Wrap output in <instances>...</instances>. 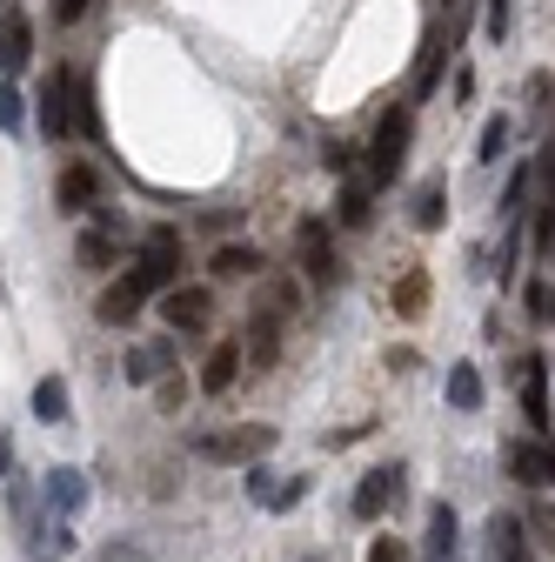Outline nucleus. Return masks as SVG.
Segmentation results:
<instances>
[{"mask_svg": "<svg viewBox=\"0 0 555 562\" xmlns=\"http://www.w3.org/2000/svg\"><path fill=\"white\" fill-rule=\"evenodd\" d=\"M408 134H415V114H408V108H388V114L375 121V140H369V188H388V181H395V168H401V155H408Z\"/></svg>", "mask_w": 555, "mask_h": 562, "instance_id": "nucleus-1", "label": "nucleus"}, {"mask_svg": "<svg viewBox=\"0 0 555 562\" xmlns=\"http://www.w3.org/2000/svg\"><path fill=\"white\" fill-rule=\"evenodd\" d=\"M34 101H41V134L67 140V134H75V67H54Z\"/></svg>", "mask_w": 555, "mask_h": 562, "instance_id": "nucleus-2", "label": "nucleus"}, {"mask_svg": "<svg viewBox=\"0 0 555 562\" xmlns=\"http://www.w3.org/2000/svg\"><path fill=\"white\" fill-rule=\"evenodd\" d=\"M27 60H34V21H27L21 0H0V75L14 81Z\"/></svg>", "mask_w": 555, "mask_h": 562, "instance_id": "nucleus-3", "label": "nucleus"}, {"mask_svg": "<svg viewBox=\"0 0 555 562\" xmlns=\"http://www.w3.org/2000/svg\"><path fill=\"white\" fill-rule=\"evenodd\" d=\"M395 496H401V469H369V475L355 482L349 516H355V522H382V516L395 509Z\"/></svg>", "mask_w": 555, "mask_h": 562, "instance_id": "nucleus-4", "label": "nucleus"}, {"mask_svg": "<svg viewBox=\"0 0 555 562\" xmlns=\"http://www.w3.org/2000/svg\"><path fill=\"white\" fill-rule=\"evenodd\" d=\"M161 315H168V328L194 335V328H207V315H215V289H201V281H188V289H168V295H161Z\"/></svg>", "mask_w": 555, "mask_h": 562, "instance_id": "nucleus-5", "label": "nucleus"}, {"mask_svg": "<svg viewBox=\"0 0 555 562\" xmlns=\"http://www.w3.org/2000/svg\"><path fill=\"white\" fill-rule=\"evenodd\" d=\"M295 241H302V274L315 281V289H328V281L341 274V268H335V241H328V222H315V215H308V222L295 228Z\"/></svg>", "mask_w": 555, "mask_h": 562, "instance_id": "nucleus-6", "label": "nucleus"}, {"mask_svg": "<svg viewBox=\"0 0 555 562\" xmlns=\"http://www.w3.org/2000/svg\"><path fill=\"white\" fill-rule=\"evenodd\" d=\"M207 462H254V456H268L274 449V429H235V436H201L194 442Z\"/></svg>", "mask_w": 555, "mask_h": 562, "instance_id": "nucleus-7", "label": "nucleus"}, {"mask_svg": "<svg viewBox=\"0 0 555 562\" xmlns=\"http://www.w3.org/2000/svg\"><path fill=\"white\" fill-rule=\"evenodd\" d=\"M502 462H509V475L516 482H529V488H542V482H555V442H509L502 449Z\"/></svg>", "mask_w": 555, "mask_h": 562, "instance_id": "nucleus-8", "label": "nucleus"}, {"mask_svg": "<svg viewBox=\"0 0 555 562\" xmlns=\"http://www.w3.org/2000/svg\"><path fill=\"white\" fill-rule=\"evenodd\" d=\"M94 194H101V175H94L88 161L60 168V181H54V201H60V215H94Z\"/></svg>", "mask_w": 555, "mask_h": 562, "instance_id": "nucleus-9", "label": "nucleus"}, {"mask_svg": "<svg viewBox=\"0 0 555 562\" xmlns=\"http://www.w3.org/2000/svg\"><path fill=\"white\" fill-rule=\"evenodd\" d=\"M241 348H248L254 369H268L274 356H282V308H261V302H254V308H248V341H241Z\"/></svg>", "mask_w": 555, "mask_h": 562, "instance_id": "nucleus-10", "label": "nucleus"}, {"mask_svg": "<svg viewBox=\"0 0 555 562\" xmlns=\"http://www.w3.org/2000/svg\"><path fill=\"white\" fill-rule=\"evenodd\" d=\"M141 302H148V289H141V281H134V274H121V281H107V289H101L94 315H101L107 328H127L134 315H141Z\"/></svg>", "mask_w": 555, "mask_h": 562, "instance_id": "nucleus-11", "label": "nucleus"}, {"mask_svg": "<svg viewBox=\"0 0 555 562\" xmlns=\"http://www.w3.org/2000/svg\"><path fill=\"white\" fill-rule=\"evenodd\" d=\"M522 408H529L535 442H548V362H542V356L522 362Z\"/></svg>", "mask_w": 555, "mask_h": 562, "instance_id": "nucleus-12", "label": "nucleus"}, {"mask_svg": "<svg viewBox=\"0 0 555 562\" xmlns=\"http://www.w3.org/2000/svg\"><path fill=\"white\" fill-rule=\"evenodd\" d=\"M88 496H94V482L81 475V469H47V503H54V516H81L88 509Z\"/></svg>", "mask_w": 555, "mask_h": 562, "instance_id": "nucleus-13", "label": "nucleus"}, {"mask_svg": "<svg viewBox=\"0 0 555 562\" xmlns=\"http://www.w3.org/2000/svg\"><path fill=\"white\" fill-rule=\"evenodd\" d=\"M455 549H462L455 509H449V503H429V536H422V555H429V562H455Z\"/></svg>", "mask_w": 555, "mask_h": 562, "instance_id": "nucleus-14", "label": "nucleus"}, {"mask_svg": "<svg viewBox=\"0 0 555 562\" xmlns=\"http://www.w3.org/2000/svg\"><path fill=\"white\" fill-rule=\"evenodd\" d=\"M489 549H496V562H535L522 516H489Z\"/></svg>", "mask_w": 555, "mask_h": 562, "instance_id": "nucleus-15", "label": "nucleus"}, {"mask_svg": "<svg viewBox=\"0 0 555 562\" xmlns=\"http://www.w3.org/2000/svg\"><path fill=\"white\" fill-rule=\"evenodd\" d=\"M241 369H248V348H241V341H222L215 356H207V369H201V389H207V395H228Z\"/></svg>", "mask_w": 555, "mask_h": 562, "instance_id": "nucleus-16", "label": "nucleus"}, {"mask_svg": "<svg viewBox=\"0 0 555 562\" xmlns=\"http://www.w3.org/2000/svg\"><path fill=\"white\" fill-rule=\"evenodd\" d=\"M207 274H215V281H235V274H261V248H248V241H222L215 255H207Z\"/></svg>", "mask_w": 555, "mask_h": 562, "instance_id": "nucleus-17", "label": "nucleus"}, {"mask_svg": "<svg viewBox=\"0 0 555 562\" xmlns=\"http://www.w3.org/2000/svg\"><path fill=\"white\" fill-rule=\"evenodd\" d=\"M369 215H375V188H369V181H341L335 222H341V228H369Z\"/></svg>", "mask_w": 555, "mask_h": 562, "instance_id": "nucleus-18", "label": "nucleus"}, {"mask_svg": "<svg viewBox=\"0 0 555 562\" xmlns=\"http://www.w3.org/2000/svg\"><path fill=\"white\" fill-rule=\"evenodd\" d=\"M542 207H535V248H555V148L542 155Z\"/></svg>", "mask_w": 555, "mask_h": 562, "instance_id": "nucleus-19", "label": "nucleus"}, {"mask_svg": "<svg viewBox=\"0 0 555 562\" xmlns=\"http://www.w3.org/2000/svg\"><path fill=\"white\" fill-rule=\"evenodd\" d=\"M442 222H449V188L442 181H422V188H415V228L435 235Z\"/></svg>", "mask_w": 555, "mask_h": 562, "instance_id": "nucleus-20", "label": "nucleus"}, {"mask_svg": "<svg viewBox=\"0 0 555 562\" xmlns=\"http://www.w3.org/2000/svg\"><path fill=\"white\" fill-rule=\"evenodd\" d=\"M422 308H429V268H408V274L395 281V315H401V322H415Z\"/></svg>", "mask_w": 555, "mask_h": 562, "instance_id": "nucleus-21", "label": "nucleus"}, {"mask_svg": "<svg viewBox=\"0 0 555 562\" xmlns=\"http://www.w3.org/2000/svg\"><path fill=\"white\" fill-rule=\"evenodd\" d=\"M449 408H462V415L482 408V369H475V362H455V369H449Z\"/></svg>", "mask_w": 555, "mask_h": 562, "instance_id": "nucleus-22", "label": "nucleus"}, {"mask_svg": "<svg viewBox=\"0 0 555 562\" xmlns=\"http://www.w3.org/2000/svg\"><path fill=\"white\" fill-rule=\"evenodd\" d=\"M502 155H509V114H489V121H482V140H475V161L496 168Z\"/></svg>", "mask_w": 555, "mask_h": 562, "instance_id": "nucleus-23", "label": "nucleus"}, {"mask_svg": "<svg viewBox=\"0 0 555 562\" xmlns=\"http://www.w3.org/2000/svg\"><path fill=\"white\" fill-rule=\"evenodd\" d=\"M114 261H121V241L107 228H88L81 235V268H114Z\"/></svg>", "mask_w": 555, "mask_h": 562, "instance_id": "nucleus-24", "label": "nucleus"}, {"mask_svg": "<svg viewBox=\"0 0 555 562\" xmlns=\"http://www.w3.org/2000/svg\"><path fill=\"white\" fill-rule=\"evenodd\" d=\"M34 415H41V422H67V382H60V375L34 382Z\"/></svg>", "mask_w": 555, "mask_h": 562, "instance_id": "nucleus-25", "label": "nucleus"}, {"mask_svg": "<svg viewBox=\"0 0 555 562\" xmlns=\"http://www.w3.org/2000/svg\"><path fill=\"white\" fill-rule=\"evenodd\" d=\"M248 496H254L261 509H274V503H282V475H274L268 462H254V469H248Z\"/></svg>", "mask_w": 555, "mask_h": 562, "instance_id": "nucleus-26", "label": "nucleus"}, {"mask_svg": "<svg viewBox=\"0 0 555 562\" xmlns=\"http://www.w3.org/2000/svg\"><path fill=\"white\" fill-rule=\"evenodd\" d=\"M509 27H516V0H489V8H482V34L502 47V41H509Z\"/></svg>", "mask_w": 555, "mask_h": 562, "instance_id": "nucleus-27", "label": "nucleus"}, {"mask_svg": "<svg viewBox=\"0 0 555 562\" xmlns=\"http://www.w3.org/2000/svg\"><path fill=\"white\" fill-rule=\"evenodd\" d=\"M21 121H27L21 88H14V81H0V134H21Z\"/></svg>", "mask_w": 555, "mask_h": 562, "instance_id": "nucleus-28", "label": "nucleus"}, {"mask_svg": "<svg viewBox=\"0 0 555 562\" xmlns=\"http://www.w3.org/2000/svg\"><path fill=\"white\" fill-rule=\"evenodd\" d=\"M127 382H155V369H161V348H127Z\"/></svg>", "mask_w": 555, "mask_h": 562, "instance_id": "nucleus-29", "label": "nucleus"}, {"mask_svg": "<svg viewBox=\"0 0 555 562\" xmlns=\"http://www.w3.org/2000/svg\"><path fill=\"white\" fill-rule=\"evenodd\" d=\"M529 315L535 322H555V281H529Z\"/></svg>", "mask_w": 555, "mask_h": 562, "instance_id": "nucleus-30", "label": "nucleus"}, {"mask_svg": "<svg viewBox=\"0 0 555 562\" xmlns=\"http://www.w3.org/2000/svg\"><path fill=\"white\" fill-rule=\"evenodd\" d=\"M529 181H535V168H516V175H509V194H502V215H522V201H529Z\"/></svg>", "mask_w": 555, "mask_h": 562, "instance_id": "nucleus-31", "label": "nucleus"}, {"mask_svg": "<svg viewBox=\"0 0 555 562\" xmlns=\"http://www.w3.org/2000/svg\"><path fill=\"white\" fill-rule=\"evenodd\" d=\"M435 75H442V47L429 41V47H422V67H415V94H429V88H435Z\"/></svg>", "mask_w": 555, "mask_h": 562, "instance_id": "nucleus-32", "label": "nucleus"}, {"mask_svg": "<svg viewBox=\"0 0 555 562\" xmlns=\"http://www.w3.org/2000/svg\"><path fill=\"white\" fill-rule=\"evenodd\" d=\"M516 255H522V228L502 241V261H496V281H502V289H509V281H516Z\"/></svg>", "mask_w": 555, "mask_h": 562, "instance_id": "nucleus-33", "label": "nucleus"}, {"mask_svg": "<svg viewBox=\"0 0 555 562\" xmlns=\"http://www.w3.org/2000/svg\"><path fill=\"white\" fill-rule=\"evenodd\" d=\"M369 562H408V549H401L395 536H375V542H369Z\"/></svg>", "mask_w": 555, "mask_h": 562, "instance_id": "nucleus-34", "label": "nucleus"}, {"mask_svg": "<svg viewBox=\"0 0 555 562\" xmlns=\"http://www.w3.org/2000/svg\"><path fill=\"white\" fill-rule=\"evenodd\" d=\"M88 8H94V0H54V21H60V27H75Z\"/></svg>", "mask_w": 555, "mask_h": 562, "instance_id": "nucleus-35", "label": "nucleus"}, {"mask_svg": "<svg viewBox=\"0 0 555 562\" xmlns=\"http://www.w3.org/2000/svg\"><path fill=\"white\" fill-rule=\"evenodd\" d=\"M155 402H161V408H181V402H188V382H161Z\"/></svg>", "mask_w": 555, "mask_h": 562, "instance_id": "nucleus-36", "label": "nucleus"}, {"mask_svg": "<svg viewBox=\"0 0 555 562\" xmlns=\"http://www.w3.org/2000/svg\"><path fill=\"white\" fill-rule=\"evenodd\" d=\"M101 562H141V549H127V542H107V555Z\"/></svg>", "mask_w": 555, "mask_h": 562, "instance_id": "nucleus-37", "label": "nucleus"}, {"mask_svg": "<svg viewBox=\"0 0 555 562\" xmlns=\"http://www.w3.org/2000/svg\"><path fill=\"white\" fill-rule=\"evenodd\" d=\"M0 475H14V442H8V429H0Z\"/></svg>", "mask_w": 555, "mask_h": 562, "instance_id": "nucleus-38", "label": "nucleus"}, {"mask_svg": "<svg viewBox=\"0 0 555 562\" xmlns=\"http://www.w3.org/2000/svg\"><path fill=\"white\" fill-rule=\"evenodd\" d=\"M535 522H542V536H548V542H555V509H542V516H535Z\"/></svg>", "mask_w": 555, "mask_h": 562, "instance_id": "nucleus-39", "label": "nucleus"}]
</instances>
